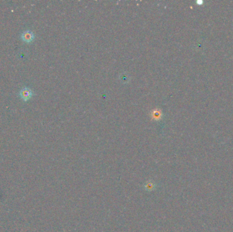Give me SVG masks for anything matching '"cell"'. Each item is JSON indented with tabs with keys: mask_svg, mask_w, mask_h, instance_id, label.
I'll return each mask as SVG.
<instances>
[{
	"mask_svg": "<svg viewBox=\"0 0 233 232\" xmlns=\"http://www.w3.org/2000/svg\"><path fill=\"white\" fill-rule=\"evenodd\" d=\"M22 38L24 41L29 42L34 39V34L31 31H25L22 35Z\"/></svg>",
	"mask_w": 233,
	"mask_h": 232,
	"instance_id": "cell-2",
	"label": "cell"
},
{
	"mask_svg": "<svg viewBox=\"0 0 233 232\" xmlns=\"http://www.w3.org/2000/svg\"><path fill=\"white\" fill-rule=\"evenodd\" d=\"M202 1H197V4H202Z\"/></svg>",
	"mask_w": 233,
	"mask_h": 232,
	"instance_id": "cell-3",
	"label": "cell"
},
{
	"mask_svg": "<svg viewBox=\"0 0 233 232\" xmlns=\"http://www.w3.org/2000/svg\"><path fill=\"white\" fill-rule=\"evenodd\" d=\"M32 91L30 89H27V88H25L23 90H22L21 92V96L22 97V99L25 101L28 100L29 99L31 98V97L32 96Z\"/></svg>",
	"mask_w": 233,
	"mask_h": 232,
	"instance_id": "cell-1",
	"label": "cell"
}]
</instances>
